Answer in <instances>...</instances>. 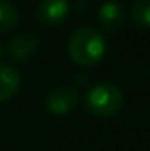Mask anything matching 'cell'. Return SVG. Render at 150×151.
Returning a JSON list of instances; mask_svg holds the SVG:
<instances>
[{"label":"cell","instance_id":"obj_1","mask_svg":"<svg viewBox=\"0 0 150 151\" xmlns=\"http://www.w3.org/2000/svg\"><path fill=\"white\" fill-rule=\"evenodd\" d=\"M105 39L94 27H79L68 40V53L74 63L81 66H92L102 60L105 53Z\"/></svg>","mask_w":150,"mask_h":151},{"label":"cell","instance_id":"obj_2","mask_svg":"<svg viewBox=\"0 0 150 151\" xmlns=\"http://www.w3.org/2000/svg\"><path fill=\"white\" fill-rule=\"evenodd\" d=\"M89 111L100 117H110L120 111L123 105V93L113 84H97L86 96Z\"/></svg>","mask_w":150,"mask_h":151},{"label":"cell","instance_id":"obj_3","mask_svg":"<svg viewBox=\"0 0 150 151\" xmlns=\"http://www.w3.org/2000/svg\"><path fill=\"white\" fill-rule=\"evenodd\" d=\"M76 103H78V93L73 88L68 87L53 88L45 98L47 109L55 116H65L66 113H70L76 106Z\"/></svg>","mask_w":150,"mask_h":151},{"label":"cell","instance_id":"obj_4","mask_svg":"<svg viewBox=\"0 0 150 151\" xmlns=\"http://www.w3.org/2000/svg\"><path fill=\"white\" fill-rule=\"evenodd\" d=\"M68 0H42L37 6V18L45 26H58L68 16Z\"/></svg>","mask_w":150,"mask_h":151},{"label":"cell","instance_id":"obj_5","mask_svg":"<svg viewBox=\"0 0 150 151\" xmlns=\"http://www.w3.org/2000/svg\"><path fill=\"white\" fill-rule=\"evenodd\" d=\"M39 40L34 34H20L10 42V56L15 61H24L36 53Z\"/></svg>","mask_w":150,"mask_h":151},{"label":"cell","instance_id":"obj_6","mask_svg":"<svg viewBox=\"0 0 150 151\" xmlns=\"http://www.w3.org/2000/svg\"><path fill=\"white\" fill-rule=\"evenodd\" d=\"M123 21H124V12L120 3L107 2L100 6L99 23L102 24L103 29H107L108 32H115L121 27Z\"/></svg>","mask_w":150,"mask_h":151},{"label":"cell","instance_id":"obj_7","mask_svg":"<svg viewBox=\"0 0 150 151\" xmlns=\"http://www.w3.org/2000/svg\"><path fill=\"white\" fill-rule=\"evenodd\" d=\"M20 88V74L12 66H0V101H7L16 95Z\"/></svg>","mask_w":150,"mask_h":151},{"label":"cell","instance_id":"obj_8","mask_svg":"<svg viewBox=\"0 0 150 151\" xmlns=\"http://www.w3.org/2000/svg\"><path fill=\"white\" fill-rule=\"evenodd\" d=\"M20 15H18V10L12 3L3 2L0 0V32L10 31L16 26Z\"/></svg>","mask_w":150,"mask_h":151},{"label":"cell","instance_id":"obj_9","mask_svg":"<svg viewBox=\"0 0 150 151\" xmlns=\"http://www.w3.org/2000/svg\"><path fill=\"white\" fill-rule=\"evenodd\" d=\"M131 18L137 26L150 27V0H137L131 6Z\"/></svg>","mask_w":150,"mask_h":151}]
</instances>
